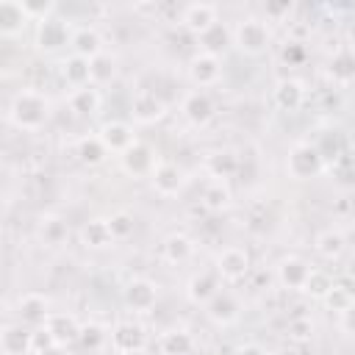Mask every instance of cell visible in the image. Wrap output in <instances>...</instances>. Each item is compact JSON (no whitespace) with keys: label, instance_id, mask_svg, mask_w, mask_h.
Listing matches in <instances>:
<instances>
[{"label":"cell","instance_id":"1","mask_svg":"<svg viewBox=\"0 0 355 355\" xmlns=\"http://www.w3.org/2000/svg\"><path fill=\"white\" fill-rule=\"evenodd\" d=\"M47 111H50V105L39 92L22 89V92L14 94V100L8 105V119L22 130H36V128L44 125Z\"/></svg>","mask_w":355,"mask_h":355},{"label":"cell","instance_id":"2","mask_svg":"<svg viewBox=\"0 0 355 355\" xmlns=\"http://www.w3.org/2000/svg\"><path fill=\"white\" fill-rule=\"evenodd\" d=\"M288 175L291 178H300V180H305V178H313V175H319V169H322V155H319V150L316 147H311V144H297L291 153H288Z\"/></svg>","mask_w":355,"mask_h":355},{"label":"cell","instance_id":"3","mask_svg":"<svg viewBox=\"0 0 355 355\" xmlns=\"http://www.w3.org/2000/svg\"><path fill=\"white\" fill-rule=\"evenodd\" d=\"M0 349L3 355H28L33 352V333L25 330L22 322L19 324L8 322L3 324V333H0Z\"/></svg>","mask_w":355,"mask_h":355},{"label":"cell","instance_id":"4","mask_svg":"<svg viewBox=\"0 0 355 355\" xmlns=\"http://www.w3.org/2000/svg\"><path fill=\"white\" fill-rule=\"evenodd\" d=\"M236 44L244 50V53H261L266 44H269V31L261 19H244L239 28H236Z\"/></svg>","mask_w":355,"mask_h":355},{"label":"cell","instance_id":"5","mask_svg":"<svg viewBox=\"0 0 355 355\" xmlns=\"http://www.w3.org/2000/svg\"><path fill=\"white\" fill-rule=\"evenodd\" d=\"M42 327L55 338L58 347H61V344H69V341H75V338H80V324H78L75 316H69V313H50Z\"/></svg>","mask_w":355,"mask_h":355},{"label":"cell","instance_id":"6","mask_svg":"<svg viewBox=\"0 0 355 355\" xmlns=\"http://www.w3.org/2000/svg\"><path fill=\"white\" fill-rule=\"evenodd\" d=\"M130 111H133V119H136V122L150 125V122H155V119L164 116V103L155 97V92H139V94L133 97Z\"/></svg>","mask_w":355,"mask_h":355},{"label":"cell","instance_id":"7","mask_svg":"<svg viewBox=\"0 0 355 355\" xmlns=\"http://www.w3.org/2000/svg\"><path fill=\"white\" fill-rule=\"evenodd\" d=\"M155 158H153V150L141 141L130 144L125 153H122V166L130 172V175H144V172H153L155 166Z\"/></svg>","mask_w":355,"mask_h":355},{"label":"cell","instance_id":"8","mask_svg":"<svg viewBox=\"0 0 355 355\" xmlns=\"http://www.w3.org/2000/svg\"><path fill=\"white\" fill-rule=\"evenodd\" d=\"M17 313H19V319L28 322V324H44L47 316H50L47 300H44L42 294H33V291H31V294H22L19 302H17Z\"/></svg>","mask_w":355,"mask_h":355},{"label":"cell","instance_id":"9","mask_svg":"<svg viewBox=\"0 0 355 355\" xmlns=\"http://www.w3.org/2000/svg\"><path fill=\"white\" fill-rule=\"evenodd\" d=\"M214 22H216V8L208 6V3H194V6H186L183 8V25L191 33H197V36L202 31H208Z\"/></svg>","mask_w":355,"mask_h":355},{"label":"cell","instance_id":"10","mask_svg":"<svg viewBox=\"0 0 355 355\" xmlns=\"http://www.w3.org/2000/svg\"><path fill=\"white\" fill-rule=\"evenodd\" d=\"M153 186H155L158 194L172 197V194H178L180 186H183V172H180L175 164H158V166L153 169Z\"/></svg>","mask_w":355,"mask_h":355},{"label":"cell","instance_id":"11","mask_svg":"<svg viewBox=\"0 0 355 355\" xmlns=\"http://www.w3.org/2000/svg\"><path fill=\"white\" fill-rule=\"evenodd\" d=\"M155 300H158V294L150 280H130L125 288V302L133 311H150L155 305Z\"/></svg>","mask_w":355,"mask_h":355},{"label":"cell","instance_id":"12","mask_svg":"<svg viewBox=\"0 0 355 355\" xmlns=\"http://www.w3.org/2000/svg\"><path fill=\"white\" fill-rule=\"evenodd\" d=\"M183 114H186L189 122L205 125V122L214 116V103H211V97H208L205 92H191V94H186V100H183Z\"/></svg>","mask_w":355,"mask_h":355},{"label":"cell","instance_id":"13","mask_svg":"<svg viewBox=\"0 0 355 355\" xmlns=\"http://www.w3.org/2000/svg\"><path fill=\"white\" fill-rule=\"evenodd\" d=\"M28 22V14L22 8V3H14V0H3L0 3V31L3 36H17Z\"/></svg>","mask_w":355,"mask_h":355},{"label":"cell","instance_id":"14","mask_svg":"<svg viewBox=\"0 0 355 355\" xmlns=\"http://www.w3.org/2000/svg\"><path fill=\"white\" fill-rule=\"evenodd\" d=\"M189 75H191L194 83L211 86V83L219 78V58H216V55H208V53L194 55L191 64H189Z\"/></svg>","mask_w":355,"mask_h":355},{"label":"cell","instance_id":"15","mask_svg":"<svg viewBox=\"0 0 355 355\" xmlns=\"http://www.w3.org/2000/svg\"><path fill=\"white\" fill-rule=\"evenodd\" d=\"M247 269H250V258H247L244 250H239V247H227V250L219 255V275H225L227 280H239V277H244Z\"/></svg>","mask_w":355,"mask_h":355},{"label":"cell","instance_id":"16","mask_svg":"<svg viewBox=\"0 0 355 355\" xmlns=\"http://www.w3.org/2000/svg\"><path fill=\"white\" fill-rule=\"evenodd\" d=\"M100 139H103V144H105L108 150H116V153H125L130 144H136L133 130H130V125H125V122H108V125L103 128Z\"/></svg>","mask_w":355,"mask_h":355},{"label":"cell","instance_id":"17","mask_svg":"<svg viewBox=\"0 0 355 355\" xmlns=\"http://www.w3.org/2000/svg\"><path fill=\"white\" fill-rule=\"evenodd\" d=\"M277 275H280V283H283V286H288V288H302L305 280H308V275H311V266H308L302 258H286V261H280Z\"/></svg>","mask_w":355,"mask_h":355},{"label":"cell","instance_id":"18","mask_svg":"<svg viewBox=\"0 0 355 355\" xmlns=\"http://www.w3.org/2000/svg\"><path fill=\"white\" fill-rule=\"evenodd\" d=\"M200 47H202V53H208V55H219L227 44H230V31L222 25V22H214L208 31H202L200 36Z\"/></svg>","mask_w":355,"mask_h":355},{"label":"cell","instance_id":"19","mask_svg":"<svg viewBox=\"0 0 355 355\" xmlns=\"http://www.w3.org/2000/svg\"><path fill=\"white\" fill-rule=\"evenodd\" d=\"M36 42H39L42 50H55V47H61V44L67 42V28H64V22H58V19H44V22L39 25Z\"/></svg>","mask_w":355,"mask_h":355},{"label":"cell","instance_id":"20","mask_svg":"<svg viewBox=\"0 0 355 355\" xmlns=\"http://www.w3.org/2000/svg\"><path fill=\"white\" fill-rule=\"evenodd\" d=\"M114 75H116V61H114V55L100 53V55L89 58V83H92V86H103V83H108Z\"/></svg>","mask_w":355,"mask_h":355},{"label":"cell","instance_id":"21","mask_svg":"<svg viewBox=\"0 0 355 355\" xmlns=\"http://www.w3.org/2000/svg\"><path fill=\"white\" fill-rule=\"evenodd\" d=\"M72 47H75V55H83V58H94L100 55V33L94 28H78L72 33Z\"/></svg>","mask_w":355,"mask_h":355},{"label":"cell","instance_id":"22","mask_svg":"<svg viewBox=\"0 0 355 355\" xmlns=\"http://www.w3.org/2000/svg\"><path fill=\"white\" fill-rule=\"evenodd\" d=\"M214 294H216V277L211 272H200L189 280V300L191 302H205L208 305L214 300Z\"/></svg>","mask_w":355,"mask_h":355},{"label":"cell","instance_id":"23","mask_svg":"<svg viewBox=\"0 0 355 355\" xmlns=\"http://www.w3.org/2000/svg\"><path fill=\"white\" fill-rule=\"evenodd\" d=\"M111 341H114L116 352H133V349H141L144 333H141V327H136V324H119V327L111 333Z\"/></svg>","mask_w":355,"mask_h":355},{"label":"cell","instance_id":"24","mask_svg":"<svg viewBox=\"0 0 355 355\" xmlns=\"http://www.w3.org/2000/svg\"><path fill=\"white\" fill-rule=\"evenodd\" d=\"M236 313H239V305L227 291H216L214 300L208 302V316L214 322H233Z\"/></svg>","mask_w":355,"mask_h":355},{"label":"cell","instance_id":"25","mask_svg":"<svg viewBox=\"0 0 355 355\" xmlns=\"http://www.w3.org/2000/svg\"><path fill=\"white\" fill-rule=\"evenodd\" d=\"M83 244L86 247H105L114 241V233H111V225L105 219H92L83 225Z\"/></svg>","mask_w":355,"mask_h":355},{"label":"cell","instance_id":"26","mask_svg":"<svg viewBox=\"0 0 355 355\" xmlns=\"http://www.w3.org/2000/svg\"><path fill=\"white\" fill-rule=\"evenodd\" d=\"M100 105V97H97V89L94 86H80L69 94V108L75 114H94Z\"/></svg>","mask_w":355,"mask_h":355},{"label":"cell","instance_id":"27","mask_svg":"<svg viewBox=\"0 0 355 355\" xmlns=\"http://www.w3.org/2000/svg\"><path fill=\"white\" fill-rule=\"evenodd\" d=\"M330 78L338 83H349L355 78V55L349 50H341L330 58Z\"/></svg>","mask_w":355,"mask_h":355},{"label":"cell","instance_id":"28","mask_svg":"<svg viewBox=\"0 0 355 355\" xmlns=\"http://www.w3.org/2000/svg\"><path fill=\"white\" fill-rule=\"evenodd\" d=\"M275 100L280 108L286 111H294L300 103H302V86L297 80H280L277 89H275Z\"/></svg>","mask_w":355,"mask_h":355},{"label":"cell","instance_id":"29","mask_svg":"<svg viewBox=\"0 0 355 355\" xmlns=\"http://www.w3.org/2000/svg\"><path fill=\"white\" fill-rule=\"evenodd\" d=\"M205 166H208V172H211L214 178H230V175L239 169V158H236L233 153L222 150V153H214V155H208Z\"/></svg>","mask_w":355,"mask_h":355},{"label":"cell","instance_id":"30","mask_svg":"<svg viewBox=\"0 0 355 355\" xmlns=\"http://www.w3.org/2000/svg\"><path fill=\"white\" fill-rule=\"evenodd\" d=\"M164 355H189L191 352V336L186 330H169L161 336Z\"/></svg>","mask_w":355,"mask_h":355},{"label":"cell","instance_id":"31","mask_svg":"<svg viewBox=\"0 0 355 355\" xmlns=\"http://www.w3.org/2000/svg\"><path fill=\"white\" fill-rule=\"evenodd\" d=\"M64 78L72 83V86H89V58L83 55H72L64 61Z\"/></svg>","mask_w":355,"mask_h":355},{"label":"cell","instance_id":"32","mask_svg":"<svg viewBox=\"0 0 355 355\" xmlns=\"http://www.w3.org/2000/svg\"><path fill=\"white\" fill-rule=\"evenodd\" d=\"M105 144H103V139L100 136H86V139H80L78 141V158L83 161V164H100L103 158H105Z\"/></svg>","mask_w":355,"mask_h":355},{"label":"cell","instance_id":"33","mask_svg":"<svg viewBox=\"0 0 355 355\" xmlns=\"http://www.w3.org/2000/svg\"><path fill=\"white\" fill-rule=\"evenodd\" d=\"M316 252L322 255V258H338L341 252H344V236L341 233H336V230H327V233H322L319 239H316Z\"/></svg>","mask_w":355,"mask_h":355},{"label":"cell","instance_id":"34","mask_svg":"<svg viewBox=\"0 0 355 355\" xmlns=\"http://www.w3.org/2000/svg\"><path fill=\"white\" fill-rule=\"evenodd\" d=\"M227 200H230V191H227V186H225L222 180L208 183V186H205V191H202V202H205V208H211V211L225 208V205H227Z\"/></svg>","mask_w":355,"mask_h":355},{"label":"cell","instance_id":"35","mask_svg":"<svg viewBox=\"0 0 355 355\" xmlns=\"http://www.w3.org/2000/svg\"><path fill=\"white\" fill-rule=\"evenodd\" d=\"M39 233H42V239L47 244H61L67 239V222L61 216H47V219H42Z\"/></svg>","mask_w":355,"mask_h":355},{"label":"cell","instance_id":"36","mask_svg":"<svg viewBox=\"0 0 355 355\" xmlns=\"http://www.w3.org/2000/svg\"><path fill=\"white\" fill-rule=\"evenodd\" d=\"M189 252H191V241L186 239V236H169L166 241H164V255H166V261H172V263H178V261H186L189 258Z\"/></svg>","mask_w":355,"mask_h":355},{"label":"cell","instance_id":"37","mask_svg":"<svg viewBox=\"0 0 355 355\" xmlns=\"http://www.w3.org/2000/svg\"><path fill=\"white\" fill-rule=\"evenodd\" d=\"M302 288H305L308 294H313V297H327V291L333 288V283H330V277H327L324 272L311 269V275H308V280H305Z\"/></svg>","mask_w":355,"mask_h":355},{"label":"cell","instance_id":"38","mask_svg":"<svg viewBox=\"0 0 355 355\" xmlns=\"http://www.w3.org/2000/svg\"><path fill=\"white\" fill-rule=\"evenodd\" d=\"M108 225H111V233H114V239H128V236L133 233V227H136L133 216H130V214H125V211L114 214V216L108 219Z\"/></svg>","mask_w":355,"mask_h":355},{"label":"cell","instance_id":"39","mask_svg":"<svg viewBox=\"0 0 355 355\" xmlns=\"http://www.w3.org/2000/svg\"><path fill=\"white\" fill-rule=\"evenodd\" d=\"M327 305L344 313V311L352 305V294H349L347 288H341V286H333V288L327 291Z\"/></svg>","mask_w":355,"mask_h":355},{"label":"cell","instance_id":"40","mask_svg":"<svg viewBox=\"0 0 355 355\" xmlns=\"http://www.w3.org/2000/svg\"><path fill=\"white\" fill-rule=\"evenodd\" d=\"M105 341V333L97 327V324H89V327H80V344L86 349H97L100 344Z\"/></svg>","mask_w":355,"mask_h":355},{"label":"cell","instance_id":"41","mask_svg":"<svg viewBox=\"0 0 355 355\" xmlns=\"http://www.w3.org/2000/svg\"><path fill=\"white\" fill-rule=\"evenodd\" d=\"M22 8H25V14H28V19L44 22V19H50L47 14H50L55 6H53V3H31V0H22Z\"/></svg>","mask_w":355,"mask_h":355},{"label":"cell","instance_id":"42","mask_svg":"<svg viewBox=\"0 0 355 355\" xmlns=\"http://www.w3.org/2000/svg\"><path fill=\"white\" fill-rule=\"evenodd\" d=\"M288 336L294 341H308L311 338V322L308 319H291L288 322Z\"/></svg>","mask_w":355,"mask_h":355},{"label":"cell","instance_id":"43","mask_svg":"<svg viewBox=\"0 0 355 355\" xmlns=\"http://www.w3.org/2000/svg\"><path fill=\"white\" fill-rule=\"evenodd\" d=\"M283 61H288V64H302V61H305V47H302L300 42H286V47H283Z\"/></svg>","mask_w":355,"mask_h":355},{"label":"cell","instance_id":"44","mask_svg":"<svg viewBox=\"0 0 355 355\" xmlns=\"http://www.w3.org/2000/svg\"><path fill=\"white\" fill-rule=\"evenodd\" d=\"M341 324H344L349 333H355V305H349V308L341 313Z\"/></svg>","mask_w":355,"mask_h":355},{"label":"cell","instance_id":"45","mask_svg":"<svg viewBox=\"0 0 355 355\" xmlns=\"http://www.w3.org/2000/svg\"><path fill=\"white\" fill-rule=\"evenodd\" d=\"M239 355H263V349H258V347H244Z\"/></svg>","mask_w":355,"mask_h":355},{"label":"cell","instance_id":"46","mask_svg":"<svg viewBox=\"0 0 355 355\" xmlns=\"http://www.w3.org/2000/svg\"><path fill=\"white\" fill-rule=\"evenodd\" d=\"M347 275H349V277H355V255L349 258V266H347Z\"/></svg>","mask_w":355,"mask_h":355},{"label":"cell","instance_id":"47","mask_svg":"<svg viewBox=\"0 0 355 355\" xmlns=\"http://www.w3.org/2000/svg\"><path fill=\"white\" fill-rule=\"evenodd\" d=\"M44 355H61V347H53V349H47Z\"/></svg>","mask_w":355,"mask_h":355},{"label":"cell","instance_id":"48","mask_svg":"<svg viewBox=\"0 0 355 355\" xmlns=\"http://www.w3.org/2000/svg\"><path fill=\"white\" fill-rule=\"evenodd\" d=\"M116 355H141V349H133V352H116Z\"/></svg>","mask_w":355,"mask_h":355},{"label":"cell","instance_id":"49","mask_svg":"<svg viewBox=\"0 0 355 355\" xmlns=\"http://www.w3.org/2000/svg\"><path fill=\"white\" fill-rule=\"evenodd\" d=\"M275 355H294L291 349H280V352H275Z\"/></svg>","mask_w":355,"mask_h":355}]
</instances>
